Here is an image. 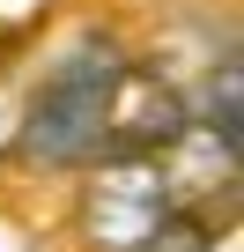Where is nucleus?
Masks as SVG:
<instances>
[{"label": "nucleus", "instance_id": "f257e3e1", "mask_svg": "<svg viewBox=\"0 0 244 252\" xmlns=\"http://www.w3.org/2000/svg\"><path fill=\"white\" fill-rule=\"evenodd\" d=\"M111 67H118V52L89 45V52H74V60L52 74V89L37 96V111H30V156H37L45 171L96 156V126H104V82H111Z\"/></svg>", "mask_w": 244, "mask_h": 252}, {"label": "nucleus", "instance_id": "f03ea898", "mask_svg": "<svg viewBox=\"0 0 244 252\" xmlns=\"http://www.w3.org/2000/svg\"><path fill=\"white\" fill-rule=\"evenodd\" d=\"M170 215V186H163V163L148 156H111L89 193H81V230L96 252H141Z\"/></svg>", "mask_w": 244, "mask_h": 252}, {"label": "nucleus", "instance_id": "7ed1b4c3", "mask_svg": "<svg viewBox=\"0 0 244 252\" xmlns=\"http://www.w3.org/2000/svg\"><path fill=\"white\" fill-rule=\"evenodd\" d=\"M178 126H185V104H178L156 74H141V67H126V60L111 67L96 149H111V156H148V149H163V141L178 134Z\"/></svg>", "mask_w": 244, "mask_h": 252}, {"label": "nucleus", "instance_id": "20e7f679", "mask_svg": "<svg viewBox=\"0 0 244 252\" xmlns=\"http://www.w3.org/2000/svg\"><path fill=\"white\" fill-rule=\"evenodd\" d=\"M237 104H244V74H237V60H222V67H215V89H207V126H215V134H229V141H244Z\"/></svg>", "mask_w": 244, "mask_h": 252}, {"label": "nucleus", "instance_id": "39448f33", "mask_svg": "<svg viewBox=\"0 0 244 252\" xmlns=\"http://www.w3.org/2000/svg\"><path fill=\"white\" fill-rule=\"evenodd\" d=\"M141 252H215V230H207V222H192V215H185V222H178V215H163V230H156Z\"/></svg>", "mask_w": 244, "mask_h": 252}]
</instances>
